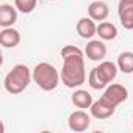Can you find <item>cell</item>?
<instances>
[{
	"label": "cell",
	"mask_w": 133,
	"mask_h": 133,
	"mask_svg": "<svg viewBox=\"0 0 133 133\" xmlns=\"http://www.w3.org/2000/svg\"><path fill=\"white\" fill-rule=\"evenodd\" d=\"M61 56H63V71H61L63 83L68 88L82 86L86 80L82 50L75 45H64L61 49Z\"/></svg>",
	"instance_id": "6da1fadb"
},
{
	"label": "cell",
	"mask_w": 133,
	"mask_h": 133,
	"mask_svg": "<svg viewBox=\"0 0 133 133\" xmlns=\"http://www.w3.org/2000/svg\"><path fill=\"white\" fill-rule=\"evenodd\" d=\"M117 71L119 68L111 63V61H102L99 66L89 72V77H88V83L92 89H103L107 85H110L116 75H117Z\"/></svg>",
	"instance_id": "7a4b0ae2"
},
{
	"label": "cell",
	"mask_w": 133,
	"mask_h": 133,
	"mask_svg": "<svg viewBox=\"0 0 133 133\" xmlns=\"http://www.w3.org/2000/svg\"><path fill=\"white\" fill-rule=\"evenodd\" d=\"M31 77L33 75L25 64H16L5 77V89L10 94H21L30 85Z\"/></svg>",
	"instance_id": "3957f363"
},
{
	"label": "cell",
	"mask_w": 133,
	"mask_h": 133,
	"mask_svg": "<svg viewBox=\"0 0 133 133\" xmlns=\"http://www.w3.org/2000/svg\"><path fill=\"white\" fill-rule=\"evenodd\" d=\"M61 75L50 63H39L33 69V80L42 91H53L59 83Z\"/></svg>",
	"instance_id": "277c9868"
},
{
	"label": "cell",
	"mask_w": 133,
	"mask_h": 133,
	"mask_svg": "<svg viewBox=\"0 0 133 133\" xmlns=\"http://www.w3.org/2000/svg\"><path fill=\"white\" fill-rule=\"evenodd\" d=\"M102 97H103L107 102H110L111 105L117 107L119 103H122L124 100H127L128 91H127L125 86H122V85H119V83H113V85H110V86L105 89V92H103Z\"/></svg>",
	"instance_id": "5b68a950"
},
{
	"label": "cell",
	"mask_w": 133,
	"mask_h": 133,
	"mask_svg": "<svg viewBox=\"0 0 133 133\" xmlns=\"http://www.w3.org/2000/svg\"><path fill=\"white\" fill-rule=\"evenodd\" d=\"M68 124H69V128L72 131H85L89 128L91 125V117L88 116V113H85L83 110H78V111H74L69 119H68Z\"/></svg>",
	"instance_id": "8992f818"
},
{
	"label": "cell",
	"mask_w": 133,
	"mask_h": 133,
	"mask_svg": "<svg viewBox=\"0 0 133 133\" xmlns=\"http://www.w3.org/2000/svg\"><path fill=\"white\" fill-rule=\"evenodd\" d=\"M117 13L122 27L125 30H133V0H121Z\"/></svg>",
	"instance_id": "52a82bcc"
},
{
	"label": "cell",
	"mask_w": 133,
	"mask_h": 133,
	"mask_svg": "<svg viewBox=\"0 0 133 133\" xmlns=\"http://www.w3.org/2000/svg\"><path fill=\"white\" fill-rule=\"evenodd\" d=\"M114 110H116V107L111 105L110 102H107L103 97H100L97 102H94L89 108L91 116L96 119H108L110 116L114 114Z\"/></svg>",
	"instance_id": "ba28073f"
},
{
	"label": "cell",
	"mask_w": 133,
	"mask_h": 133,
	"mask_svg": "<svg viewBox=\"0 0 133 133\" xmlns=\"http://www.w3.org/2000/svg\"><path fill=\"white\" fill-rule=\"evenodd\" d=\"M85 53L92 61H102L107 55V45L100 39L99 41H89L86 49H85Z\"/></svg>",
	"instance_id": "9c48e42d"
},
{
	"label": "cell",
	"mask_w": 133,
	"mask_h": 133,
	"mask_svg": "<svg viewBox=\"0 0 133 133\" xmlns=\"http://www.w3.org/2000/svg\"><path fill=\"white\" fill-rule=\"evenodd\" d=\"M21 42V33L17 30H14L13 27H6L0 31V44L6 49H14L16 45H19Z\"/></svg>",
	"instance_id": "30bf717a"
},
{
	"label": "cell",
	"mask_w": 133,
	"mask_h": 133,
	"mask_svg": "<svg viewBox=\"0 0 133 133\" xmlns=\"http://www.w3.org/2000/svg\"><path fill=\"white\" fill-rule=\"evenodd\" d=\"M88 14L92 21H105L110 14L108 5L102 0H94V2L88 6Z\"/></svg>",
	"instance_id": "8fae6325"
},
{
	"label": "cell",
	"mask_w": 133,
	"mask_h": 133,
	"mask_svg": "<svg viewBox=\"0 0 133 133\" xmlns=\"http://www.w3.org/2000/svg\"><path fill=\"white\" fill-rule=\"evenodd\" d=\"M77 33L80 38L83 39H91L94 35H97V27L94 24V21L89 17H82L78 22H77Z\"/></svg>",
	"instance_id": "7c38bea8"
},
{
	"label": "cell",
	"mask_w": 133,
	"mask_h": 133,
	"mask_svg": "<svg viewBox=\"0 0 133 133\" xmlns=\"http://www.w3.org/2000/svg\"><path fill=\"white\" fill-rule=\"evenodd\" d=\"M16 21H17L16 8H13V6L8 5V3H3L2 6H0V25H2L3 28L13 27Z\"/></svg>",
	"instance_id": "4fadbf2b"
},
{
	"label": "cell",
	"mask_w": 133,
	"mask_h": 133,
	"mask_svg": "<svg viewBox=\"0 0 133 133\" xmlns=\"http://www.w3.org/2000/svg\"><path fill=\"white\" fill-rule=\"evenodd\" d=\"M72 103L77 107V108H91V105L94 103L92 102V96L88 92V91H83V89H78L72 94Z\"/></svg>",
	"instance_id": "5bb4252c"
},
{
	"label": "cell",
	"mask_w": 133,
	"mask_h": 133,
	"mask_svg": "<svg viewBox=\"0 0 133 133\" xmlns=\"http://www.w3.org/2000/svg\"><path fill=\"white\" fill-rule=\"evenodd\" d=\"M97 35L103 41H113L117 38V28L111 22H100L97 25Z\"/></svg>",
	"instance_id": "9a60e30c"
},
{
	"label": "cell",
	"mask_w": 133,
	"mask_h": 133,
	"mask_svg": "<svg viewBox=\"0 0 133 133\" xmlns=\"http://www.w3.org/2000/svg\"><path fill=\"white\" fill-rule=\"evenodd\" d=\"M117 68L124 74L133 72V52H122L117 56Z\"/></svg>",
	"instance_id": "2e32d148"
},
{
	"label": "cell",
	"mask_w": 133,
	"mask_h": 133,
	"mask_svg": "<svg viewBox=\"0 0 133 133\" xmlns=\"http://www.w3.org/2000/svg\"><path fill=\"white\" fill-rule=\"evenodd\" d=\"M36 2L38 0H14V5L21 13L28 14L36 8Z\"/></svg>",
	"instance_id": "e0dca14e"
},
{
	"label": "cell",
	"mask_w": 133,
	"mask_h": 133,
	"mask_svg": "<svg viewBox=\"0 0 133 133\" xmlns=\"http://www.w3.org/2000/svg\"><path fill=\"white\" fill-rule=\"evenodd\" d=\"M50 2H55V0H50Z\"/></svg>",
	"instance_id": "ac0fdd59"
}]
</instances>
